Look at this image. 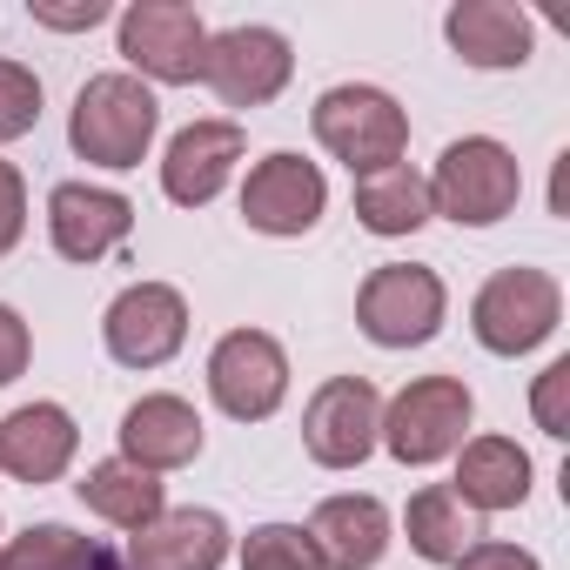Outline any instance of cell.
I'll list each match as a JSON object with an SVG mask.
<instances>
[{"instance_id":"83f0119b","label":"cell","mask_w":570,"mask_h":570,"mask_svg":"<svg viewBox=\"0 0 570 570\" xmlns=\"http://www.w3.org/2000/svg\"><path fill=\"white\" fill-rule=\"evenodd\" d=\"M28 228V188H21V168L0 161V255H8Z\"/></svg>"},{"instance_id":"2e32d148","label":"cell","mask_w":570,"mask_h":570,"mask_svg":"<svg viewBox=\"0 0 570 570\" xmlns=\"http://www.w3.org/2000/svg\"><path fill=\"white\" fill-rule=\"evenodd\" d=\"M228 523L215 510H161L128 537V570H222Z\"/></svg>"},{"instance_id":"6da1fadb","label":"cell","mask_w":570,"mask_h":570,"mask_svg":"<svg viewBox=\"0 0 570 570\" xmlns=\"http://www.w3.org/2000/svg\"><path fill=\"white\" fill-rule=\"evenodd\" d=\"M155 121H161V108H155V95L135 75H95L75 95L68 141L95 168H141V155L155 141Z\"/></svg>"},{"instance_id":"ffe728a7","label":"cell","mask_w":570,"mask_h":570,"mask_svg":"<svg viewBox=\"0 0 570 570\" xmlns=\"http://www.w3.org/2000/svg\"><path fill=\"white\" fill-rule=\"evenodd\" d=\"M476 517L483 510H517L530 497V456L510 436H470L456 450V483H450Z\"/></svg>"},{"instance_id":"7c38bea8","label":"cell","mask_w":570,"mask_h":570,"mask_svg":"<svg viewBox=\"0 0 570 570\" xmlns=\"http://www.w3.org/2000/svg\"><path fill=\"white\" fill-rule=\"evenodd\" d=\"M330 208V181L303 155H262L242 181V222L255 235H309Z\"/></svg>"},{"instance_id":"f546056e","label":"cell","mask_w":570,"mask_h":570,"mask_svg":"<svg viewBox=\"0 0 570 570\" xmlns=\"http://www.w3.org/2000/svg\"><path fill=\"white\" fill-rule=\"evenodd\" d=\"M35 21H41V28H61V35H81V28H101V21H108V0H81V8L35 0Z\"/></svg>"},{"instance_id":"cb8c5ba5","label":"cell","mask_w":570,"mask_h":570,"mask_svg":"<svg viewBox=\"0 0 570 570\" xmlns=\"http://www.w3.org/2000/svg\"><path fill=\"white\" fill-rule=\"evenodd\" d=\"M88 563H95V543L75 537L68 523H35L0 550V570H88Z\"/></svg>"},{"instance_id":"4fadbf2b","label":"cell","mask_w":570,"mask_h":570,"mask_svg":"<svg viewBox=\"0 0 570 570\" xmlns=\"http://www.w3.org/2000/svg\"><path fill=\"white\" fill-rule=\"evenodd\" d=\"M135 228V202L115 188H88V181H61L48 195V235L68 262H101L128 242Z\"/></svg>"},{"instance_id":"d4e9b609","label":"cell","mask_w":570,"mask_h":570,"mask_svg":"<svg viewBox=\"0 0 570 570\" xmlns=\"http://www.w3.org/2000/svg\"><path fill=\"white\" fill-rule=\"evenodd\" d=\"M242 570H323V557L296 523H262L242 543Z\"/></svg>"},{"instance_id":"d6986e66","label":"cell","mask_w":570,"mask_h":570,"mask_svg":"<svg viewBox=\"0 0 570 570\" xmlns=\"http://www.w3.org/2000/svg\"><path fill=\"white\" fill-rule=\"evenodd\" d=\"M456 61L470 68H523L530 61V14L510 8V0H456L450 21H443Z\"/></svg>"},{"instance_id":"8992f818","label":"cell","mask_w":570,"mask_h":570,"mask_svg":"<svg viewBox=\"0 0 570 570\" xmlns=\"http://www.w3.org/2000/svg\"><path fill=\"white\" fill-rule=\"evenodd\" d=\"M563 316V296H557V282L543 268H497L476 303H470V330L490 356H523L537 350Z\"/></svg>"},{"instance_id":"8fae6325","label":"cell","mask_w":570,"mask_h":570,"mask_svg":"<svg viewBox=\"0 0 570 570\" xmlns=\"http://www.w3.org/2000/svg\"><path fill=\"white\" fill-rule=\"evenodd\" d=\"M376 430H383V396L370 376H330L303 410V443L323 470H356L376 450Z\"/></svg>"},{"instance_id":"4dcf8cb0","label":"cell","mask_w":570,"mask_h":570,"mask_svg":"<svg viewBox=\"0 0 570 570\" xmlns=\"http://www.w3.org/2000/svg\"><path fill=\"white\" fill-rule=\"evenodd\" d=\"M450 570H537V557H530V550H517V543H490V537H483V543H476V550H463Z\"/></svg>"},{"instance_id":"1f68e13d","label":"cell","mask_w":570,"mask_h":570,"mask_svg":"<svg viewBox=\"0 0 570 570\" xmlns=\"http://www.w3.org/2000/svg\"><path fill=\"white\" fill-rule=\"evenodd\" d=\"M88 570H121V563H115V557H101V550H95V563H88Z\"/></svg>"},{"instance_id":"f1b7e54d","label":"cell","mask_w":570,"mask_h":570,"mask_svg":"<svg viewBox=\"0 0 570 570\" xmlns=\"http://www.w3.org/2000/svg\"><path fill=\"white\" fill-rule=\"evenodd\" d=\"M28 356H35V336H28V323L0 303V390H8L21 370H28Z\"/></svg>"},{"instance_id":"5b68a950","label":"cell","mask_w":570,"mask_h":570,"mask_svg":"<svg viewBox=\"0 0 570 570\" xmlns=\"http://www.w3.org/2000/svg\"><path fill=\"white\" fill-rule=\"evenodd\" d=\"M443 275L423 268V262H383L370 282H363V296H356V323L370 343L383 350H410V343H430L443 330Z\"/></svg>"},{"instance_id":"484cf974","label":"cell","mask_w":570,"mask_h":570,"mask_svg":"<svg viewBox=\"0 0 570 570\" xmlns=\"http://www.w3.org/2000/svg\"><path fill=\"white\" fill-rule=\"evenodd\" d=\"M41 121V81L21 61H0V141H21Z\"/></svg>"},{"instance_id":"9a60e30c","label":"cell","mask_w":570,"mask_h":570,"mask_svg":"<svg viewBox=\"0 0 570 570\" xmlns=\"http://www.w3.org/2000/svg\"><path fill=\"white\" fill-rule=\"evenodd\" d=\"M81 450V430L61 403H21L14 416H0V470L21 483H55Z\"/></svg>"},{"instance_id":"7a4b0ae2","label":"cell","mask_w":570,"mask_h":570,"mask_svg":"<svg viewBox=\"0 0 570 570\" xmlns=\"http://www.w3.org/2000/svg\"><path fill=\"white\" fill-rule=\"evenodd\" d=\"M316 141L350 168V175H376V168H396L403 148H410V115L383 95V88H363V81H343L316 101Z\"/></svg>"},{"instance_id":"603a6c76","label":"cell","mask_w":570,"mask_h":570,"mask_svg":"<svg viewBox=\"0 0 570 570\" xmlns=\"http://www.w3.org/2000/svg\"><path fill=\"white\" fill-rule=\"evenodd\" d=\"M356 215H363L370 235H416L430 222V181L410 161L356 175Z\"/></svg>"},{"instance_id":"4316f807","label":"cell","mask_w":570,"mask_h":570,"mask_svg":"<svg viewBox=\"0 0 570 570\" xmlns=\"http://www.w3.org/2000/svg\"><path fill=\"white\" fill-rule=\"evenodd\" d=\"M530 410H537V430H543V436H570V356H557V363L537 376Z\"/></svg>"},{"instance_id":"30bf717a","label":"cell","mask_w":570,"mask_h":570,"mask_svg":"<svg viewBox=\"0 0 570 570\" xmlns=\"http://www.w3.org/2000/svg\"><path fill=\"white\" fill-rule=\"evenodd\" d=\"M108 356L128 370H161L181 343H188V303L168 282H128V289L108 303Z\"/></svg>"},{"instance_id":"5bb4252c","label":"cell","mask_w":570,"mask_h":570,"mask_svg":"<svg viewBox=\"0 0 570 570\" xmlns=\"http://www.w3.org/2000/svg\"><path fill=\"white\" fill-rule=\"evenodd\" d=\"M242 148H248V141H242L235 121H188V128L168 141V155H161V188H168V202H181V208L215 202V195L228 188Z\"/></svg>"},{"instance_id":"3957f363","label":"cell","mask_w":570,"mask_h":570,"mask_svg":"<svg viewBox=\"0 0 570 570\" xmlns=\"http://www.w3.org/2000/svg\"><path fill=\"white\" fill-rule=\"evenodd\" d=\"M523 195V175H517V155L490 135H463L443 148L436 175H430V215H450L463 228H490L517 208Z\"/></svg>"},{"instance_id":"44dd1931","label":"cell","mask_w":570,"mask_h":570,"mask_svg":"<svg viewBox=\"0 0 570 570\" xmlns=\"http://www.w3.org/2000/svg\"><path fill=\"white\" fill-rule=\"evenodd\" d=\"M81 503L95 510V517H108L115 530H148L161 510H168V490H161V476L155 470H135L128 456H108V463H95L88 476H81Z\"/></svg>"},{"instance_id":"e0dca14e","label":"cell","mask_w":570,"mask_h":570,"mask_svg":"<svg viewBox=\"0 0 570 570\" xmlns=\"http://www.w3.org/2000/svg\"><path fill=\"white\" fill-rule=\"evenodd\" d=\"M121 456L135 470H155V476L195 463L202 456V416H195V403H181V396H141V403H128V416H121Z\"/></svg>"},{"instance_id":"7402d4cb","label":"cell","mask_w":570,"mask_h":570,"mask_svg":"<svg viewBox=\"0 0 570 570\" xmlns=\"http://www.w3.org/2000/svg\"><path fill=\"white\" fill-rule=\"evenodd\" d=\"M403 523H410V550H416V557H430V563H456L463 550H476V543H483V517H476L450 483L416 490V497H410V510H403Z\"/></svg>"},{"instance_id":"9c48e42d","label":"cell","mask_w":570,"mask_h":570,"mask_svg":"<svg viewBox=\"0 0 570 570\" xmlns=\"http://www.w3.org/2000/svg\"><path fill=\"white\" fill-rule=\"evenodd\" d=\"M121 55L148 75V81H202V55H208V28L181 0H135L121 14Z\"/></svg>"},{"instance_id":"277c9868","label":"cell","mask_w":570,"mask_h":570,"mask_svg":"<svg viewBox=\"0 0 570 570\" xmlns=\"http://www.w3.org/2000/svg\"><path fill=\"white\" fill-rule=\"evenodd\" d=\"M470 390L456 376H416L390 410H383V430L376 443H390L396 463L423 470V463H443L463 450V430H470Z\"/></svg>"},{"instance_id":"52a82bcc","label":"cell","mask_w":570,"mask_h":570,"mask_svg":"<svg viewBox=\"0 0 570 570\" xmlns=\"http://www.w3.org/2000/svg\"><path fill=\"white\" fill-rule=\"evenodd\" d=\"M289 75H296V55H289V41H282L275 28H222V35H208V55H202V81L215 88V101H228V108H262V101H275L282 88H289Z\"/></svg>"},{"instance_id":"ba28073f","label":"cell","mask_w":570,"mask_h":570,"mask_svg":"<svg viewBox=\"0 0 570 570\" xmlns=\"http://www.w3.org/2000/svg\"><path fill=\"white\" fill-rule=\"evenodd\" d=\"M208 396L235 416V423H262L289 396V356L262 330H228L208 356Z\"/></svg>"},{"instance_id":"ac0fdd59","label":"cell","mask_w":570,"mask_h":570,"mask_svg":"<svg viewBox=\"0 0 570 570\" xmlns=\"http://www.w3.org/2000/svg\"><path fill=\"white\" fill-rule=\"evenodd\" d=\"M303 537L316 543L323 570H376L390 550V510L376 497H330V503H316Z\"/></svg>"}]
</instances>
